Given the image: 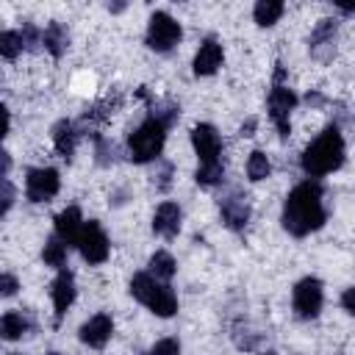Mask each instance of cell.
Wrapping results in <instances>:
<instances>
[{
	"label": "cell",
	"mask_w": 355,
	"mask_h": 355,
	"mask_svg": "<svg viewBox=\"0 0 355 355\" xmlns=\"http://www.w3.org/2000/svg\"><path fill=\"white\" fill-rule=\"evenodd\" d=\"M283 230L302 239V236H311L316 233L324 222H327V208H324V189L319 180H302L297 183L286 202H283Z\"/></svg>",
	"instance_id": "cell-1"
},
{
	"label": "cell",
	"mask_w": 355,
	"mask_h": 355,
	"mask_svg": "<svg viewBox=\"0 0 355 355\" xmlns=\"http://www.w3.org/2000/svg\"><path fill=\"white\" fill-rule=\"evenodd\" d=\"M344 155H347L344 133H341V128L333 122V125H327V128L302 150L300 166H302V172H305L311 180H316V178H324V175L336 172V169L344 164Z\"/></svg>",
	"instance_id": "cell-2"
},
{
	"label": "cell",
	"mask_w": 355,
	"mask_h": 355,
	"mask_svg": "<svg viewBox=\"0 0 355 355\" xmlns=\"http://www.w3.org/2000/svg\"><path fill=\"white\" fill-rule=\"evenodd\" d=\"M130 294L161 319H169L178 311V294L172 291V286L155 280L150 272H136L130 277Z\"/></svg>",
	"instance_id": "cell-3"
},
{
	"label": "cell",
	"mask_w": 355,
	"mask_h": 355,
	"mask_svg": "<svg viewBox=\"0 0 355 355\" xmlns=\"http://www.w3.org/2000/svg\"><path fill=\"white\" fill-rule=\"evenodd\" d=\"M166 130L155 116H147L130 136H128V158L133 164H150L158 161L166 144Z\"/></svg>",
	"instance_id": "cell-4"
},
{
	"label": "cell",
	"mask_w": 355,
	"mask_h": 355,
	"mask_svg": "<svg viewBox=\"0 0 355 355\" xmlns=\"http://www.w3.org/2000/svg\"><path fill=\"white\" fill-rule=\"evenodd\" d=\"M277 69H275V83H272V89H269V97H266V108H269V119H272V125L277 128V136L280 139H288V133H291V111L297 108V103H300V97L294 94V89H288L286 83H283V64H275Z\"/></svg>",
	"instance_id": "cell-5"
},
{
	"label": "cell",
	"mask_w": 355,
	"mask_h": 355,
	"mask_svg": "<svg viewBox=\"0 0 355 355\" xmlns=\"http://www.w3.org/2000/svg\"><path fill=\"white\" fill-rule=\"evenodd\" d=\"M183 39V28L180 22L169 14V11H153L150 22H147V33H144V44L155 53H169L180 44Z\"/></svg>",
	"instance_id": "cell-6"
},
{
	"label": "cell",
	"mask_w": 355,
	"mask_h": 355,
	"mask_svg": "<svg viewBox=\"0 0 355 355\" xmlns=\"http://www.w3.org/2000/svg\"><path fill=\"white\" fill-rule=\"evenodd\" d=\"M75 247L80 250L83 261H86V263H92V266L105 263V261H108V252H111V241H108L105 230L100 227V222H94V219L83 222V227H80V236H78V244H75Z\"/></svg>",
	"instance_id": "cell-7"
},
{
	"label": "cell",
	"mask_w": 355,
	"mask_h": 355,
	"mask_svg": "<svg viewBox=\"0 0 355 355\" xmlns=\"http://www.w3.org/2000/svg\"><path fill=\"white\" fill-rule=\"evenodd\" d=\"M291 302H294V311H297L300 319H316V316L322 313V305H324L322 280H319V277H302V280L294 286Z\"/></svg>",
	"instance_id": "cell-8"
},
{
	"label": "cell",
	"mask_w": 355,
	"mask_h": 355,
	"mask_svg": "<svg viewBox=\"0 0 355 355\" xmlns=\"http://www.w3.org/2000/svg\"><path fill=\"white\" fill-rule=\"evenodd\" d=\"M61 189L58 169L53 166H33L25 175V194L31 202H50Z\"/></svg>",
	"instance_id": "cell-9"
},
{
	"label": "cell",
	"mask_w": 355,
	"mask_h": 355,
	"mask_svg": "<svg viewBox=\"0 0 355 355\" xmlns=\"http://www.w3.org/2000/svg\"><path fill=\"white\" fill-rule=\"evenodd\" d=\"M336 44H338V19L333 17H324L316 22L311 39H308V53L311 58L327 64L333 55H336Z\"/></svg>",
	"instance_id": "cell-10"
},
{
	"label": "cell",
	"mask_w": 355,
	"mask_h": 355,
	"mask_svg": "<svg viewBox=\"0 0 355 355\" xmlns=\"http://www.w3.org/2000/svg\"><path fill=\"white\" fill-rule=\"evenodd\" d=\"M191 147L200 158V166L222 164V136L214 125H208V122L194 125L191 128Z\"/></svg>",
	"instance_id": "cell-11"
},
{
	"label": "cell",
	"mask_w": 355,
	"mask_h": 355,
	"mask_svg": "<svg viewBox=\"0 0 355 355\" xmlns=\"http://www.w3.org/2000/svg\"><path fill=\"white\" fill-rule=\"evenodd\" d=\"M111 336H114V319H111V313H94L78 330V338L86 347H92V349H103L111 341Z\"/></svg>",
	"instance_id": "cell-12"
},
{
	"label": "cell",
	"mask_w": 355,
	"mask_h": 355,
	"mask_svg": "<svg viewBox=\"0 0 355 355\" xmlns=\"http://www.w3.org/2000/svg\"><path fill=\"white\" fill-rule=\"evenodd\" d=\"M219 214H222V222L230 227V230H244L247 222H250V200L239 191H230L219 200Z\"/></svg>",
	"instance_id": "cell-13"
},
{
	"label": "cell",
	"mask_w": 355,
	"mask_h": 355,
	"mask_svg": "<svg viewBox=\"0 0 355 355\" xmlns=\"http://www.w3.org/2000/svg\"><path fill=\"white\" fill-rule=\"evenodd\" d=\"M50 297H53V311H55V324H61V319L67 316L69 305L75 302V275L69 269H58L53 286H50Z\"/></svg>",
	"instance_id": "cell-14"
},
{
	"label": "cell",
	"mask_w": 355,
	"mask_h": 355,
	"mask_svg": "<svg viewBox=\"0 0 355 355\" xmlns=\"http://www.w3.org/2000/svg\"><path fill=\"white\" fill-rule=\"evenodd\" d=\"M222 61H225V50H222V44H219L214 36H208V39L200 42L191 67H194V75H197V78H208V75H214V72L222 67Z\"/></svg>",
	"instance_id": "cell-15"
},
{
	"label": "cell",
	"mask_w": 355,
	"mask_h": 355,
	"mask_svg": "<svg viewBox=\"0 0 355 355\" xmlns=\"http://www.w3.org/2000/svg\"><path fill=\"white\" fill-rule=\"evenodd\" d=\"M180 219H183V211L178 202L172 200H164L158 208H155V216H153V233L161 236V239H175L180 233Z\"/></svg>",
	"instance_id": "cell-16"
},
{
	"label": "cell",
	"mask_w": 355,
	"mask_h": 355,
	"mask_svg": "<svg viewBox=\"0 0 355 355\" xmlns=\"http://www.w3.org/2000/svg\"><path fill=\"white\" fill-rule=\"evenodd\" d=\"M55 236L67 244V247H75L78 244V236H80V227H83V214L78 205H69L64 208L61 214H55Z\"/></svg>",
	"instance_id": "cell-17"
},
{
	"label": "cell",
	"mask_w": 355,
	"mask_h": 355,
	"mask_svg": "<svg viewBox=\"0 0 355 355\" xmlns=\"http://www.w3.org/2000/svg\"><path fill=\"white\" fill-rule=\"evenodd\" d=\"M78 125L72 119H58L53 125V144H55V153L69 164L75 158V144H78Z\"/></svg>",
	"instance_id": "cell-18"
},
{
	"label": "cell",
	"mask_w": 355,
	"mask_h": 355,
	"mask_svg": "<svg viewBox=\"0 0 355 355\" xmlns=\"http://www.w3.org/2000/svg\"><path fill=\"white\" fill-rule=\"evenodd\" d=\"M31 330V319L22 311H6L0 316V338L3 341H19L22 336H28Z\"/></svg>",
	"instance_id": "cell-19"
},
{
	"label": "cell",
	"mask_w": 355,
	"mask_h": 355,
	"mask_svg": "<svg viewBox=\"0 0 355 355\" xmlns=\"http://www.w3.org/2000/svg\"><path fill=\"white\" fill-rule=\"evenodd\" d=\"M42 47L53 55V58H61L69 47V31L61 25V22H50L44 31H42Z\"/></svg>",
	"instance_id": "cell-20"
},
{
	"label": "cell",
	"mask_w": 355,
	"mask_h": 355,
	"mask_svg": "<svg viewBox=\"0 0 355 355\" xmlns=\"http://www.w3.org/2000/svg\"><path fill=\"white\" fill-rule=\"evenodd\" d=\"M283 11H286V6L280 0H258L252 8V19L258 28H272L283 17Z\"/></svg>",
	"instance_id": "cell-21"
},
{
	"label": "cell",
	"mask_w": 355,
	"mask_h": 355,
	"mask_svg": "<svg viewBox=\"0 0 355 355\" xmlns=\"http://www.w3.org/2000/svg\"><path fill=\"white\" fill-rule=\"evenodd\" d=\"M147 266H150V275H153L155 280H161V283L172 280V277H175V272H178V263H175V258H172L166 250L153 252V255H150V261H147Z\"/></svg>",
	"instance_id": "cell-22"
},
{
	"label": "cell",
	"mask_w": 355,
	"mask_h": 355,
	"mask_svg": "<svg viewBox=\"0 0 355 355\" xmlns=\"http://www.w3.org/2000/svg\"><path fill=\"white\" fill-rule=\"evenodd\" d=\"M67 244L53 233L47 241H44V250H42V261L53 269H67Z\"/></svg>",
	"instance_id": "cell-23"
},
{
	"label": "cell",
	"mask_w": 355,
	"mask_h": 355,
	"mask_svg": "<svg viewBox=\"0 0 355 355\" xmlns=\"http://www.w3.org/2000/svg\"><path fill=\"white\" fill-rule=\"evenodd\" d=\"M269 175H272V164H269L266 153H263V150H252V153L247 155V178H250L252 183H261V180H266Z\"/></svg>",
	"instance_id": "cell-24"
},
{
	"label": "cell",
	"mask_w": 355,
	"mask_h": 355,
	"mask_svg": "<svg viewBox=\"0 0 355 355\" xmlns=\"http://www.w3.org/2000/svg\"><path fill=\"white\" fill-rule=\"evenodd\" d=\"M22 50H25V44H22L19 31H0V58L14 61Z\"/></svg>",
	"instance_id": "cell-25"
},
{
	"label": "cell",
	"mask_w": 355,
	"mask_h": 355,
	"mask_svg": "<svg viewBox=\"0 0 355 355\" xmlns=\"http://www.w3.org/2000/svg\"><path fill=\"white\" fill-rule=\"evenodd\" d=\"M194 180H197L200 186H205V189L219 186V183L225 180V164H208V166H197Z\"/></svg>",
	"instance_id": "cell-26"
},
{
	"label": "cell",
	"mask_w": 355,
	"mask_h": 355,
	"mask_svg": "<svg viewBox=\"0 0 355 355\" xmlns=\"http://www.w3.org/2000/svg\"><path fill=\"white\" fill-rule=\"evenodd\" d=\"M116 155H119V150H116L114 141H108L103 136H94V158H97L100 166H111L116 161Z\"/></svg>",
	"instance_id": "cell-27"
},
{
	"label": "cell",
	"mask_w": 355,
	"mask_h": 355,
	"mask_svg": "<svg viewBox=\"0 0 355 355\" xmlns=\"http://www.w3.org/2000/svg\"><path fill=\"white\" fill-rule=\"evenodd\" d=\"M172 175H175L172 161L158 158V161H155V172H153V186H155L158 191H169V186H172Z\"/></svg>",
	"instance_id": "cell-28"
},
{
	"label": "cell",
	"mask_w": 355,
	"mask_h": 355,
	"mask_svg": "<svg viewBox=\"0 0 355 355\" xmlns=\"http://www.w3.org/2000/svg\"><path fill=\"white\" fill-rule=\"evenodd\" d=\"M14 200H17V189H14V183H11L8 178H0V219L11 211Z\"/></svg>",
	"instance_id": "cell-29"
},
{
	"label": "cell",
	"mask_w": 355,
	"mask_h": 355,
	"mask_svg": "<svg viewBox=\"0 0 355 355\" xmlns=\"http://www.w3.org/2000/svg\"><path fill=\"white\" fill-rule=\"evenodd\" d=\"M19 36H22V44H25V50H36V47L42 44V31H39L33 22H22V31H19Z\"/></svg>",
	"instance_id": "cell-30"
},
{
	"label": "cell",
	"mask_w": 355,
	"mask_h": 355,
	"mask_svg": "<svg viewBox=\"0 0 355 355\" xmlns=\"http://www.w3.org/2000/svg\"><path fill=\"white\" fill-rule=\"evenodd\" d=\"M147 355H180V341L178 338H161L147 349Z\"/></svg>",
	"instance_id": "cell-31"
},
{
	"label": "cell",
	"mask_w": 355,
	"mask_h": 355,
	"mask_svg": "<svg viewBox=\"0 0 355 355\" xmlns=\"http://www.w3.org/2000/svg\"><path fill=\"white\" fill-rule=\"evenodd\" d=\"M19 291V280L8 272H0V297H14Z\"/></svg>",
	"instance_id": "cell-32"
},
{
	"label": "cell",
	"mask_w": 355,
	"mask_h": 355,
	"mask_svg": "<svg viewBox=\"0 0 355 355\" xmlns=\"http://www.w3.org/2000/svg\"><path fill=\"white\" fill-rule=\"evenodd\" d=\"M8 128H11V114H8V108L0 103V141H3V136L8 133Z\"/></svg>",
	"instance_id": "cell-33"
},
{
	"label": "cell",
	"mask_w": 355,
	"mask_h": 355,
	"mask_svg": "<svg viewBox=\"0 0 355 355\" xmlns=\"http://www.w3.org/2000/svg\"><path fill=\"white\" fill-rule=\"evenodd\" d=\"M8 172H11V155L0 150V178H8Z\"/></svg>",
	"instance_id": "cell-34"
},
{
	"label": "cell",
	"mask_w": 355,
	"mask_h": 355,
	"mask_svg": "<svg viewBox=\"0 0 355 355\" xmlns=\"http://www.w3.org/2000/svg\"><path fill=\"white\" fill-rule=\"evenodd\" d=\"M341 305H344L347 313H355V308H352V288H344V294H341Z\"/></svg>",
	"instance_id": "cell-35"
},
{
	"label": "cell",
	"mask_w": 355,
	"mask_h": 355,
	"mask_svg": "<svg viewBox=\"0 0 355 355\" xmlns=\"http://www.w3.org/2000/svg\"><path fill=\"white\" fill-rule=\"evenodd\" d=\"M255 125H258V122H255V119L250 116L247 122H241V128H239V133H241V136H252V133H255Z\"/></svg>",
	"instance_id": "cell-36"
},
{
	"label": "cell",
	"mask_w": 355,
	"mask_h": 355,
	"mask_svg": "<svg viewBox=\"0 0 355 355\" xmlns=\"http://www.w3.org/2000/svg\"><path fill=\"white\" fill-rule=\"evenodd\" d=\"M305 103H308V105H322V103H324V97H322L319 92H308V97H305Z\"/></svg>",
	"instance_id": "cell-37"
},
{
	"label": "cell",
	"mask_w": 355,
	"mask_h": 355,
	"mask_svg": "<svg viewBox=\"0 0 355 355\" xmlns=\"http://www.w3.org/2000/svg\"><path fill=\"white\" fill-rule=\"evenodd\" d=\"M122 8H125V3H108V11H111V14H119Z\"/></svg>",
	"instance_id": "cell-38"
},
{
	"label": "cell",
	"mask_w": 355,
	"mask_h": 355,
	"mask_svg": "<svg viewBox=\"0 0 355 355\" xmlns=\"http://www.w3.org/2000/svg\"><path fill=\"white\" fill-rule=\"evenodd\" d=\"M261 355H277V352H272V349H266V352H261Z\"/></svg>",
	"instance_id": "cell-39"
},
{
	"label": "cell",
	"mask_w": 355,
	"mask_h": 355,
	"mask_svg": "<svg viewBox=\"0 0 355 355\" xmlns=\"http://www.w3.org/2000/svg\"><path fill=\"white\" fill-rule=\"evenodd\" d=\"M47 355H61V352H47Z\"/></svg>",
	"instance_id": "cell-40"
}]
</instances>
